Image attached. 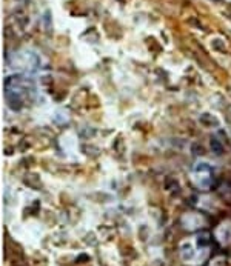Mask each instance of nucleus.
Segmentation results:
<instances>
[{"label": "nucleus", "instance_id": "nucleus-1", "mask_svg": "<svg viewBox=\"0 0 231 266\" xmlns=\"http://www.w3.org/2000/svg\"><path fill=\"white\" fill-rule=\"evenodd\" d=\"M211 145H213V149H214V151H217V152H222V146H220V143H219L217 140L214 141V138H213V140H211Z\"/></svg>", "mask_w": 231, "mask_h": 266}]
</instances>
